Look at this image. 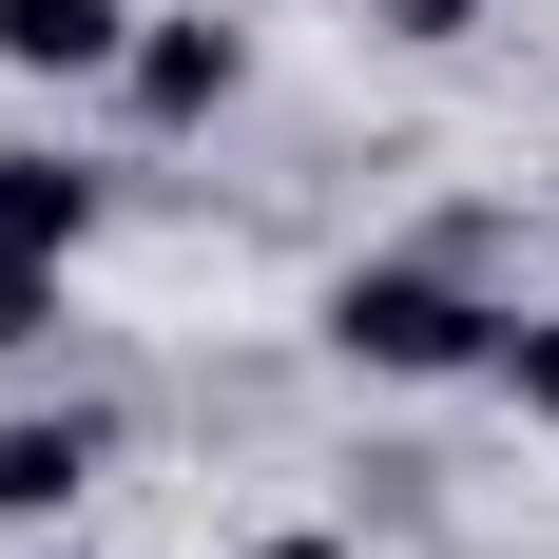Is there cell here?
<instances>
[{
	"label": "cell",
	"mask_w": 559,
	"mask_h": 559,
	"mask_svg": "<svg viewBox=\"0 0 559 559\" xmlns=\"http://www.w3.org/2000/svg\"><path fill=\"white\" fill-rule=\"evenodd\" d=\"M329 347L367 386H444V367L502 347V309L463 289V251H367V271H329Z\"/></svg>",
	"instance_id": "cell-1"
},
{
	"label": "cell",
	"mask_w": 559,
	"mask_h": 559,
	"mask_svg": "<svg viewBox=\"0 0 559 559\" xmlns=\"http://www.w3.org/2000/svg\"><path fill=\"white\" fill-rule=\"evenodd\" d=\"M116 97L155 116V135H193V116H231V97H251V39H231V20H135Z\"/></svg>",
	"instance_id": "cell-2"
},
{
	"label": "cell",
	"mask_w": 559,
	"mask_h": 559,
	"mask_svg": "<svg viewBox=\"0 0 559 559\" xmlns=\"http://www.w3.org/2000/svg\"><path fill=\"white\" fill-rule=\"evenodd\" d=\"M483 386H502L521 425H559V309H502V347H483Z\"/></svg>",
	"instance_id": "cell-7"
},
{
	"label": "cell",
	"mask_w": 559,
	"mask_h": 559,
	"mask_svg": "<svg viewBox=\"0 0 559 559\" xmlns=\"http://www.w3.org/2000/svg\"><path fill=\"white\" fill-rule=\"evenodd\" d=\"M97 463H116L97 405H0V521H78V502H97Z\"/></svg>",
	"instance_id": "cell-3"
},
{
	"label": "cell",
	"mask_w": 559,
	"mask_h": 559,
	"mask_svg": "<svg viewBox=\"0 0 559 559\" xmlns=\"http://www.w3.org/2000/svg\"><path fill=\"white\" fill-rule=\"evenodd\" d=\"M78 231H97V155L20 135V155H0V251H78Z\"/></svg>",
	"instance_id": "cell-5"
},
{
	"label": "cell",
	"mask_w": 559,
	"mask_h": 559,
	"mask_svg": "<svg viewBox=\"0 0 559 559\" xmlns=\"http://www.w3.org/2000/svg\"><path fill=\"white\" fill-rule=\"evenodd\" d=\"M367 20H386V39H425V58H444L463 20H483V0H367Z\"/></svg>",
	"instance_id": "cell-8"
},
{
	"label": "cell",
	"mask_w": 559,
	"mask_h": 559,
	"mask_svg": "<svg viewBox=\"0 0 559 559\" xmlns=\"http://www.w3.org/2000/svg\"><path fill=\"white\" fill-rule=\"evenodd\" d=\"M135 0H0V78H116Z\"/></svg>",
	"instance_id": "cell-4"
},
{
	"label": "cell",
	"mask_w": 559,
	"mask_h": 559,
	"mask_svg": "<svg viewBox=\"0 0 559 559\" xmlns=\"http://www.w3.org/2000/svg\"><path fill=\"white\" fill-rule=\"evenodd\" d=\"M58 271H78V251H0V367H39V347L78 329V309H58Z\"/></svg>",
	"instance_id": "cell-6"
},
{
	"label": "cell",
	"mask_w": 559,
	"mask_h": 559,
	"mask_svg": "<svg viewBox=\"0 0 559 559\" xmlns=\"http://www.w3.org/2000/svg\"><path fill=\"white\" fill-rule=\"evenodd\" d=\"M231 559H367V540H329V521H289V540H231Z\"/></svg>",
	"instance_id": "cell-9"
}]
</instances>
